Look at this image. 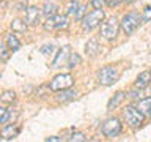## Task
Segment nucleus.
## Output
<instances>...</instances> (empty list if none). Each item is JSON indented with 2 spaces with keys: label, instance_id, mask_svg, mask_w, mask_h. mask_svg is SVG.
Here are the masks:
<instances>
[{
  "label": "nucleus",
  "instance_id": "nucleus-1",
  "mask_svg": "<svg viewBox=\"0 0 151 142\" xmlns=\"http://www.w3.org/2000/svg\"><path fill=\"white\" fill-rule=\"evenodd\" d=\"M142 17L139 13H135V11H132V13H127L124 17H123V21H121V28H123V32L126 33V35H131L132 32L135 30L137 27H139V24L142 21Z\"/></svg>",
  "mask_w": 151,
  "mask_h": 142
},
{
  "label": "nucleus",
  "instance_id": "nucleus-2",
  "mask_svg": "<svg viewBox=\"0 0 151 142\" xmlns=\"http://www.w3.org/2000/svg\"><path fill=\"white\" fill-rule=\"evenodd\" d=\"M98 79L101 85H112L113 82H116L118 80V71L113 68V66H104V68L99 70V74H98Z\"/></svg>",
  "mask_w": 151,
  "mask_h": 142
},
{
  "label": "nucleus",
  "instance_id": "nucleus-3",
  "mask_svg": "<svg viewBox=\"0 0 151 142\" xmlns=\"http://www.w3.org/2000/svg\"><path fill=\"white\" fill-rule=\"evenodd\" d=\"M123 115H124L126 123H129L131 126H140L145 118V115L139 111V107H134V106H127Z\"/></svg>",
  "mask_w": 151,
  "mask_h": 142
},
{
  "label": "nucleus",
  "instance_id": "nucleus-4",
  "mask_svg": "<svg viewBox=\"0 0 151 142\" xmlns=\"http://www.w3.org/2000/svg\"><path fill=\"white\" fill-rule=\"evenodd\" d=\"M104 21V11L101 8H96L94 11L88 13L87 16L83 17V28L85 30H91L96 25H99Z\"/></svg>",
  "mask_w": 151,
  "mask_h": 142
},
{
  "label": "nucleus",
  "instance_id": "nucleus-5",
  "mask_svg": "<svg viewBox=\"0 0 151 142\" xmlns=\"http://www.w3.org/2000/svg\"><path fill=\"white\" fill-rule=\"evenodd\" d=\"M73 76L71 74H58L55 76L54 79H52L50 82V90H54V92H58V90H65V88H71V85H73Z\"/></svg>",
  "mask_w": 151,
  "mask_h": 142
},
{
  "label": "nucleus",
  "instance_id": "nucleus-6",
  "mask_svg": "<svg viewBox=\"0 0 151 142\" xmlns=\"http://www.w3.org/2000/svg\"><path fill=\"white\" fill-rule=\"evenodd\" d=\"M68 14H55L50 16L44 24L46 30H54V28H66L68 27Z\"/></svg>",
  "mask_w": 151,
  "mask_h": 142
},
{
  "label": "nucleus",
  "instance_id": "nucleus-7",
  "mask_svg": "<svg viewBox=\"0 0 151 142\" xmlns=\"http://www.w3.org/2000/svg\"><path fill=\"white\" fill-rule=\"evenodd\" d=\"M101 33L104 38H107V40H113V38L116 36L118 33V21L116 17H110L107 19L106 22L101 24Z\"/></svg>",
  "mask_w": 151,
  "mask_h": 142
},
{
  "label": "nucleus",
  "instance_id": "nucleus-8",
  "mask_svg": "<svg viewBox=\"0 0 151 142\" xmlns=\"http://www.w3.org/2000/svg\"><path fill=\"white\" fill-rule=\"evenodd\" d=\"M102 133L107 137H116L121 133V123L118 118H109L102 125Z\"/></svg>",
  "mask_w": 151,
  "mask_h": 142
},
{
  "label": "nucleus",
  "instance_id": "nucleus-9",
  "mask_svg": "<svg viewBox=\"0 0 151 142\" xmlns=\"http://www.w3.org/2000/svg\"><path fill=\"white\" fill-rule=\"evenodd\" d=\"M66 14H68V16H73L76 19H82L83 14H85V7L80 5L79 2H76V0H73V2H69L68 8H66Z\"/></svg>",
  "mask_w": 151,
  "mask_h": 142
},
{
  "label": "nucleus",
  "instance_id": "nucleus-10",
  "mask_svg": "<svg viewBox=\"0 0 151 142\" xmlns=\"http://www.w3.org/2000/svg\"><path fill=\"white\" fill-rule=\"evenodd\" d=\"M40 9L36 7H30L25 9V22L30 24V25H36L40 22Z\"/></svg>",
  "mask_w": 151,
  "mask_h": 142
},
{
  "label": "nucleus",
  "instance_id": "nucleus-11",
  "mask_svg": "<svg viewBox=\"0 0 151 142\" xmlns=\"http://www.w3.org/2000/svg\"><path fill=\"white\" fill-rule=\"evenodd\" d=\"M71 52V49H69V46H65L63 49H60V52H58V55L55 57V60H54V65L55 68H58V66H61L63 63H66V60H68V54Z\"/></svg>",
  "mask_w": 151,
  "mask_h": 142
},
{
  "label": "nucleus",
  "instance_id": "nucleus-12",
  "mask_svg": "<svg viewBox=\"0 0 151 142\" xmlns=\"http://www.w3.org/2000/svg\"><path fill=\"white\" fill-rule=\"evenodd\" d=\"M137 107H139V111L143 114V115H151V96L140 99L139 104H137Z\"/></svg>",
  "mask_w": 151,
  "mask_h": 142
},
{
  "label": "nucleus",
  "instance_id": "nucleus-13",
  "mask_svg": "<svg viewBox=\"0 0 151 142\" xmlns=\"http://www.w3.org/2000/svg\"><path fill=\"white\" fill-rule=\"evenodd\" d=\"M150 80H151V73L145 71V73H140L139 78H137V82H135V87L139 88H145L150 85Z\"/></svg>",
  "mask_w": 151,
  "mask_h": 142
},
{
  "label": "nucleus",
  "instance_id": "nucleus-14",
  "mask_svg": "<svg viewBox=\"0 0 151 142\" xmlns=\"http://www.w3.org/2000/svg\"><path fill=\"white\" fill-rule=\"evenodd\" d=\"M73 98H76V92L74 90H69V88H65L61 90V92L57 95V99H58L60 103H66V101H71Z\"/></svg>",
  "mask_w": 151,
  "mask_h": 142
},
{
  "label": "nucleus",
  "instance_id": "nucleus-15",
  "mask_svg": "<svg viewBox=\"0 0 151 142\" xmlns=\"http://www.w3.org/2000/svg\"><path fill=\"white\" fill-rule=\"evenodd\" d=\"M151 95V88L150 87H145V88H139V87H135V90H132L131 92V96L132 98H135V99H139V98H148Z\"/></svg>",
  "mask_w": 151,
  "mask_h": 142
},
{
  "label": "nucleus",
  "instance_id": "nucleus-16",
  "mask_svg": "<svg viewBox=\"0 0 151 142\" xmlns=\"http://www.w3.org/2000/svg\"><path fill=\"white\" fill-rule=\"evenodd\" d=\"M17 134H19V128L13 126V125L5 126L3 130H2V137H3L5 141H6V139H11V137H16Z\"/></svg>",
  "mask_w": 151,
  "mask_h": 142
},
{
  "label": "nucleus",
  "instance_id": "nucleus-17",
  "mask_svg": "<svg viewBox=\"0 0 151 142\" xmlns=\"http://www.w3.org/2000/svg\"><path fill=\"white\" fill-rule=\"evenodd\" d=\"M124 96H126L124 92H116V93L112 96L110 101H109V104H107L109 109H115V107L118 106V104H120V103L123 101V99H124Z\"/></svg>",
  "mask_w": 151,
  "mask_h": 142
},
{
  "label": "nucleus",
  "instance_id": "nucleus-18",
  "mask_svg": "<svg viewBox=\"0 0 151 142\" xmlns=\"http://www.w3.org/2000/svg\"><path fill=\"white\" fill-rule=\"evenodd\" d=\"M85 51H87L88 55H96L99 52V43H98V40H90L87 43V46H85Z\"/></svg>",
  "mask_w": 151,
  "mask_h": 142
},
{
  "label": "nucleus",
  "instance_id": "nucleus-19",
  "mask_svg": "<svg viewBox=\"0 0 151 142\" xmlns=\"http://www.w3.org/2000/svg\"><path fill=\"white\" fill-rule=\"evenodd\" d=\"M6 44H8V47L11 51H17L19 47H21V41L16 38V35H13V33H11V35L6 36Z\"/></svg>",
  "mask_w": 151,
  "mask_h": 142
},
{
  "label": "nucleus",
  "instance_id": "nucleus-20",
  "mask_svg": "<svg viewBox=\"0 0 151 142\" xmlns=\"http://www.w3.org/2000/svg\"><path fill=\"white\" fill-rule=\"evenodd\" d=\"M11 28L14 32H25L27 30V24L19 21V19H14V21L11 22Z\"/></svg>",
  "mask_w": 151,
  "mask_h": 142
},
{
  "label": "nucleus",
  "instance_id": "nucleus-21",
  "mask_svg": "<svg viewBox=\"0 0 151 142\" xmlns=\"http://www.w3.org/2000/svg\"><path fill=\"white\" fill-rule=\"evenodd\" d=\"M42 13H44L47 17L55 16V14H57V7H55L54 3H46V5H44V9H42Z\"/></svg>",
  "mask_w": 151,
  "mask_h": 142
},
{
  "label": "nucleus",
  "instance_id": "nucleus-22",
  "mask_svg": "<svg viewBox=\"0 0 151 142\" xmlns=\"http://www.w3.org/2000/svg\"><path fill=\"white\" fill-rule=\"evenodd\" d=\"M16 99V93L11 92V90H6V92L2 93V101L3 103H13Z\"/></svg>",
  "mask_w": 151,
  "mask_h": 142
},
{
  "label": "nucleus",
  "instance_id": "nucleus-23",
  "mask_svg": "<svg viewBox=\"0 0 151 142\" xmlns=\"http://www.w3.org/2000/svg\"><path fill=\"white\" fill-rule=\"evenodd\" d=\"M80 62V55L79 54H71V59H69V68H76Z\"/></svg>",
  "mask_w": 151,
  "mask_h": 142
},
{
  "label": "nucleus",
  "instance_id": "nucleus-24",
  "mask_svg": "<svg viewBox=\"0 0 151 142\" xmlns=\"http://www.w3.org/2000/svg\"><path fill=\"white\" fill-rule=\"evenodd\" d=\"M55 51H57V47H55V46H52V44H46V46H42V47H41V52H42L44 55L54 54Z\"/></svg>",
  "mask_w": 151,
  "mask_h": 142
},
{
  "label": "nucleus",
  "instance_id": "nucleus-25",
  "mask_svg": "<svg viewBox=\"0 0 151 142\" xmlns=\"http://www.w3.org/2000/svg\"><path fill=\"white\" fill-rule=\"evenodd\" d=\"M8 115H9L8 109H5V107L0 109V123H6L8 122Z\"/></svg>",
  "mask_w": 151,
  "mask_h": 142
},
{
  "label": "nucleus",
  "instance_id": "nucleus-26",
  "mask_svg": "<svg viewBox=\"0 0 151 142\" xmlns=\"http://www.w3.org/2000/svg\"><path fill=\"white\" fill-rule=\"evenodd\" d=\"M69 141L71 142H76V141H77V142H83V141H87V137H85L82 133H76V134H73L69 137Z\"/></svg>",
  "mask_w": 151,
  "mask_h": 142
},
{
  "label": "nucleus",
  "instance_id": "nucleus-27",
  "mask_svg": "<svg viewBox=\"0 0 151 142\" xmlns=\"http://www.w3.org/2000/svg\"><path fill=\"white\" fill-rule=\"evenodd\" d=\"M6 47H8V46H5V44L0 46V51H2V60H3V62L8 60V51H6Z\"/></svg>",
  "mask_w": 151,
  "mask_h": 142
},
{
  "label": "nucleus",
  "instance_id": "nucleus-28",
  "mask_svg": "<svg viewBox=\"0 0 151 142\" xmlns=\"http://www.w3.org/2000/svg\"><path fill=\"white\" fill-rule=\"evenodd\" d=\"M143 21H151V7H146L145 8V14H143Z\"/></svg>",
  "mask_w": 151,
  "mask_h": 142
},
{
  "label": "nucleus",
  "instance_id": "nucleus-29",
  "mask_svg": "<svg viewBox=\"0 0 151 142\" xmlns=\"http://www.w3.org/2000/svg\"><path fill=\"white\" fill-rule=\"evenodd\" d=\"M90 2H91V5L94 8H101L104 3H106V0H90Z\"/></svg>",
  "mask_w": 151,
  "mask_h": 142
},
{
  "label": "nucleus",
  "instance_id": "nucleus-30",
  "mask_svg": "<svg viewBox=\"0 0 151 142\" xmlns=\"http://www.w3.org/2000/svg\"><path fill=\"white\" fill-rule=\"evenodd\" d=\"M121 2H124V0H109V5H110V7H116V5L121 3Z\"/></svg>",
  "mask_w": 151,
  "mask_h": 142
},
{
  "label": "nucleus",
  "instance_id": "nucleus-31",
  "mask_svg": "<svg viewBox=\"0 0 151 142\" xmlns=\"http://www.w3.org/2000/svg\"><path fill=\"white\" fill-rule=\"evenodd\" d=\"M46 141H47V142H60L61 139H60V137H55V136H52V137H47Z\"/></svg>",
  "mask_w": 151,
  "mask_h": 142
}]
</instances>
